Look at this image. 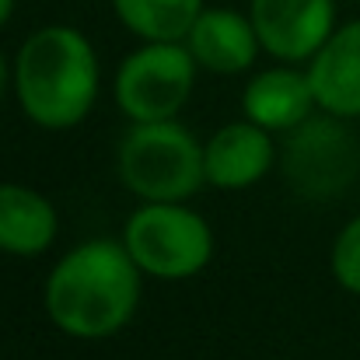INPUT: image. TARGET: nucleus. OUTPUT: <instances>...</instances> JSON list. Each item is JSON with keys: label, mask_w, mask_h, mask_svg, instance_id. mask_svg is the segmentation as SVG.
Segmentation results:
<instances>
[{"label": "nucleus", "mask_w": 360, "mask_h": 360, "mask_svg": "<svg viewBox=\"0 0 360 360\" xmlns=\"http://www.w3.org/2000/svg\"><path fill=\"white\" fill-rule=\"evenodd\" d=\"M122 245L154 280H193L214 259L210 224L186 203H140L122 228Z\"/></svg>", "instance_id": "nucleus-4"}, {"label": "nucleus", "mask_w": 360, "mask_h": 360, "mask_svg": "<svg viewBox=\"0 0 360 360\" xmlns=\"http://www.w3.org/2000/svg\"><path fill=\"white\" fill-rule=\"evenodd\" d=\"M193 60L210 74H245L259 56V35L248 14L231 7H203L193 21L189 35L182 39Z\"/></svg>", "instance_id": "nucleus-9"}, {"label": "nucleus", "mask_w": 360, "mask_h": 360, "mask_svg": "<svg viewBox=\"0 0 360 360\" xmlns=\"http://www.w3.org/2000/svg\"><path fill=\"white\" fill-rule=\"evenodd\" d=\"M11 11H14V0H0V25L11 18Z\"/></svg>", "instance_id": "nucleus-15"}, {"label": "nucleus", "mask_w": 360, "mask_h": 360, "mask_svg": "<svg viewBox=\"0 0 360 360\" xmlns=\"http://www.w3.org/2000/svg\"><path fill=\"white\" fill-rule=\"evenodd\" d=\"M196 60L186 42H143L116 74V105L129 122L175 120L193 95Z\"/></svg>", "instance_id": "nucleus-6"}, {"label": "nucleus", "mask_w": 360, "mask_h": 360, "mask_svg": "<svg viewBox=\"0 0 360 360\" xmlns=\"http://www.w3.org/2000/svg\"><path fill=\"white\" fill-rule=\"evenodd\" d=\"M122 25L143 42H182L203 11V0H112Z\"/></svg>", "instance_id": "nucleus-13"}, {"label": "nucleus", "mask_w": 360, "mask_h": 360, "mask_svg": "<svg viewBox=\"0 0 360 360\" xmlns=\"http://www.w3.org/2000/svg\"><path fill=\"white\" fill-rule=\"evenodd\" d=\"M259 46L283 60H311L336 32V0H248Z\"/></svg>", "instance_id": "nucleus-7"}, {"label": "nucleus", "mask_w": 360, "mask_h": 360, "mask_svg": "<svg viewBox=\"0 0 360 360\" xmlns=\"http://www.w3.org/2000/svg\"><path fill=\"white\" fill-rule=\"evenodd\" d=\"M283 179L304 200H336L343 196L360 172V143L350 133L347 120L322 112L308 116L301 126L287 133L280 150Z\"/></svg>", "instance_id": "nucleus-5"}, {"label": "nucleus", "mask_w": 360, "mask_h": 360, "mask_svg": "<svg viewBox=\"0 0 360 360\" xmlns=\"http://www.w3.org/2000/svg\"><path fill=\"white\" fill-rule=\"evenodd\" d=\"M203 165H207V186L224 193L252 189L276 165L273 133L255 126L252 120L228 122L203 143Z\"/></svg>", "instance_id": "nucleus-8"}, {"label": "nucleus", "mask_w": 360, "mask_h": 360, "mask_svg": "<svg viewBox=\"0 0 360 360\" xmlns=\"http://www.w3.org/2000/svg\"><path fill=\"white\" fill-rule=\"evenodd\" d=\"M315 109L319 105H315V91H311L308 74L290 70V67L259 70L241 91L245 120H252L255 126H262L269 133H290Z\"/></svg>", "instance_id": "nucleus-11"}, {"label": "nucleus", "mask_w": 360, "mask_h": 360, "mask_svg": "<svg viewBox=\"0 0 360 360\" xmlns=\"http://www.w3.org/2000/svg\"><path fill=\"white\" fill-rule=\"evenodd\" d=\"M329 269L343 290L360 297V214L354 221H347L343 231L336 235L333 252H329Z\"/></svg>", "instance_id": "nucleus-14"}, {"label": "nucleus", "mask_w": 360, "mask_h": 360, "mask_svg": "<svg viewBox=\"0 0 360 360\" xmlns=\"http://www.w3.org/2000/svg\"><path fill=\"white\" fill-rule=\"evenodd\" d=\"M56 235L60 214L42 193L21 182H0V252L32 259L49 252Z\"/></svg>", "instance_id": "nucleus-12"}, {"label": "nucleus", "mask_w": 360, "mask_h": 360, "mask_svg": "<svg viewBox=\"0 0 360 360\" xmlns=\"http://www.w3.org/2000/svg\"><path fill=\"white\" fill-rule=\"evenodd\" d=\"M143 273L116 238L74 245L46 276V315L70 340H109L140 304Z\"/></svg>", "instance_id": "nucleus-1"}, {"label": "nucleus", "mask_w": 360, "mask_h": 360, "mask_svg": "<svg viewBox=\"0 0 360 360\" xmlns=\"http://www.w3.org/2000/svg\"><path fill=\"white\" fill-rule=\"evenodd\" d=\"M4 88H7V63H4V56H0V98H4Z\"/></svg>", "instance_id": "nucleus-16"}, {"label": "nucleus", "mask_w": 360, "mask_h": 360, "mask_svg": "<svg viewBox=\"0 0 360 360\" xmlns=\"http://www.w3.org/2000/svg\"><path fill=\"white\" fill-rule=\"evenodd\" d=\"M116 172L140 203H186L207 182L203 143L175 120L133 122L116 147Z\"/></svg>", "instance_id": "nucleus-3"}, {"label": "nucleus", "mask_w": 360, "mask_h": 360, "mask_svg": "<svg viewBox=\"0 0 360 360\" xmlns=\"http://www.w3.org/2000/svg\"><path fill=\"white\" fill-rule=\"evenodd\" d=\"M315 105L340 120H360V21L336 28L308 63Z\"/></svg>", "instance_id": "nucleus-10"}, {"label": "nucleus", "mask_w": 360, "mask_h": 360, "mask_svg": "<svg viewBox=\"0 0 360 360\" xmlns=\"http://www.w3.org/2000/svg\"><path fill=\"white\" fill-rule=\"evenodd\" d=\"M14 95L42 129H74L98 98V56L84 32L46 25L32 32L14 60Z\"/></svg>", "instance_id": "nucleus-2"}]
</instances>
